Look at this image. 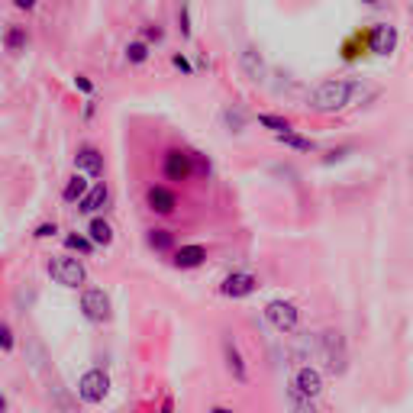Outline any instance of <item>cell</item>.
Here are the masks:
<instances>
[{
    "mask_svg": "<svg viewBox=\"0 0 413 413\" xmlns=\"http://www.w3.org/2000/svg\"><path fill=\"white\" fill-rule=\"evenodd\" d=\"M146 58H149V46L142 42V39H136V42L126 46V61H130V65H142Z\"/></svg>",
    "mask_w": 413,
    "mask_h": 413,
    "instance_id": "cb8c5ba5",
    "label": "cell"
},
{
    "mask_svg": "<svg viewBox=\"0 0 413 413\" xmlns=\"http://www.w3.org/2000/svg\"><path fill=\"white\" fill-rule=\"evenodd\" d=\"M146 204H149V210H152V214L168 216V214H175L178 194L171 191V187H165V184H152V187L146 191Z\"/></svg>",
    "mask_w": 413,
    "mask_h": 413,
    "instance_id": "30bf717a",
    "label": "cell"
},
{
    "mask_svg": "<svg viewBox=\"0 0 413 413\" xmlns=\"http://www.w3.org/2000/svg\"><path fill=\"white\" fill-rule=\"evenodd\" d=\"M223 359H226V371H230V375L236 378L239 384L249 381V368H245V359H242V352H239V345L233 343L230 336H223Z\"/></svg>",
    "mask_w": 413,
    "mask_h": 413,
    "instance_id": "7c38bea8",
    "label": "cell"
},
{
    "mask_svg": "<svg viewBox=\"0 0 413 413\" xmlns=\"http://www.w3.org/2000/svg\"><path fill=\"white\" fill-rule=\"evenodd\" d=\"M0 349H4V352H13V349H16L13 329H10L7 323H0Z\"/></svg>",
    "mask_w": 413,
    "mask_h": 413,
    "instance_id": "4316f807",
    "label": "cell"
},
{
    "mask_svg": "<svg viewBox=\"0 0 413 413\" xmlns=\"http://www.w3.org/2000/svg\"><path fill=\"white\" fill-rule=\"evenodd\" d=\"M281 146L294 149V152H316V142L307 136H297V132H284V136H275Z\"/></svg>",
    "mask_w": 413,
    "mask_h": 413,
    "instance_id": "d6986e66",
    "label": "cell"
},
{
    "mask_svg": "<svg viewBox=\"0 0 413 413\" xmlns=\"http://www.w3.org/2000/svg\"><path fill=\"white\" fill-rule=\"evenodd\" d=\"M13 7L16 10H36V4H32V0H16Z\"/></svg>",
    "mask_w": 413,
    "mask_h": 413,
    "instance_id": "e575fe53",
    "label": "cell"
},
{
    "mask_svg": "<svg viewBox=\"0 0 413 413\" xmlns=\"http://www.w3.org/2000/svg\"><path fill=\"white\" fill-rule=\"evenodd\" d=\"M316 349H320V359L326 362V371L329 375H345V368H349V349H345V336L339 329H326L320 333L316 339Z\"/></svg>",
    "mask_w": 413,
    "mask_h": 413,
    "instance_id": "7a4b0ae2",
    "label": "cell"
},
{
    "mask_svg": "<svg viewBox=\"0 0 413 413\" xmlns=\"http://www.w3.org/2000/svg\"><path fill=\"white\" fill-rule=\"evenodd\" d=\"M161 175L168 178V181H187L194 175V152L168 149L165 159H161Z\"/></svg>",
    "mask_w": 413,
    "mask_h": 413,
    "instance_id": "8992f818",
    "label": "cell"
},
{
    "mask_svg": "<svg viewBox=\"0 0 413 413\" xmlns=\"http://www.w3.org/2000/svg\"><path fill=\"white\" fill-rule=\"evenodd\" d=\"M255 288H259V278H255V275H249V271H233V275L223 278L220 294H223V297L239 300V297H249Z\"/></svg>",
    "mask_w": 413,
    "mask_h": 413,
    "instance_id": "9c48e42d",
    "label": "cell"
},
{
    "mask_svg": "<svg viewBox=\"0 0 413 413\" xmlns=\"http://www.w3.org/2000/svg\"><path fill=\"white\" fill-rule=\"evenodd\" d=\"M55 233H58V226H55V223H39L32 236H36V239H49V236H55Z\"/></svg>",
    "mask_w": 413,
    "mask_h": 413,
    "instance_id": "4dcf8cb0",
    "label": "cell"
},
{
    "mask_svg": "<svg viewBox=\"0 0 413 413\" xmlns=\"http://www.w3.org/2000/svg\"><path fill=\"white\" fill-rule=\"evenodd\" d=\"M46 271L55 284H61V288H81V284L87 281V271H85V265H81V259H71V255H55V259H49Z\"/></svg>",
    "mask_w": 413,
    "mask_h": 413,
    "instance_id": "3957f363",
    "label": "cell"
},
{
    "mask_svg": "<svg viewBox=\"0 0 413 413\" xmlns=\"http://www.w3.org/2000/svg\"><path fill=\"white\" fill-rule=\"evenodd\" d=\"M239 65H242L249 81H265V58L259 55L255 46H245L242 52H239Z\"/></svg>",
    "mask_w": 413,
    "mask_h": 413,
    "instance_id": "5bb4252c",
    "label": "cell"
},
{
    "mask_svg": "<svg viewBox=\"0 0 413 413\" xmlns=\"http://www.w3.org/2000/svg\"><path fill=\"white\" fill-rule=\"evenodd\" d=\"M210 413H233L230 407H210Z\"/></svg>",
    "mask_w": 413,
    "mask_h": 413,
    "instance_id": "d590c367",
    "label": "cell"
},
{
    "mask_svg": "<svg viewBox=\"0 0 413 413\" xmlns=\"http://www.w3.org/2000/svg\"><path fill=\"white\" fill-rule=\"evenodd\" d=\"M359 91H362L359 81H345V78L320 81L314 87V94H310V110H316V113H336V110L349 107Z\"/></svg>",
    "mask_w": 413,
    "mask_h": 413,
    "instance_id": "6da1fadb",
    "label": "cell"
},
{
    "mask_svg": "<svg viewBox=\"0 0 413 413\" xmlns=\"http://www.w3.org/2000/svg\"><path fill=\"white\" fill-rule=\"evenodd\" d=\"M142 36H146V39H142L146 46H149V42H161V39H165V30H161L159 23H149V26H142Z\"/></svg>",
    "mask_w": 413,
    "mask_h": 413,
    "instance_id": "83f0119b",
    "label": "cell"
},
{
    "mask_svg": "<svg viewBox=\"0 0 413 413\" xmlns=\"http://www.w3.org/2000/svg\"><path fill=\"white\" fill-rule=\"evenodd\" d=\"M0 413H7V397L0 394Z\"/></svg>",
    "mask_w": 413,
    "mask_h": 413,
    "instance_id": "8d00e7d4",
    "label": "cell"
},
{
    "mask_svg": "<svg viewBox=\"0 0 413 413\" xmlns=\"http://www.w3.org/2000/svg\"><path fill=\"white\" fill-rule=\"evenodd\" d=\"M30 352H32V368L42 371V368H46V349H42L39 343H30Z\"/></svg>",
    "mask_w": 413,
    "mask_h": 413,
    "instance_id": "f546056e",
    "label": "cell"
},
{
    "mask_svg": "<svg viewBox=\"0 0 413 413\" xmlns=\"http://www.w3.org/2000/svg\"><path fill=\"white\" fill-rule=\"evenodd\" d=\"M171 261H175V268H181V271H191V268H200L207 261V249L204 245H181Z\"/></svg>",
    "mask_w": 413,
    "mask_h": 413,
    "instance_id": "9a60e30c",
    "label": "cell"
},
{
    "mask_svg": "<svg viewBox=\"0 0 413 413\" xmlns=\"http://www.w3.org/2000/svg\"><path fill=\"white\" fill-rule=\"evenodd\" d=\"M87 191H91L87 178H85V175H75V178H68V184H65V191H61V200H65V204H81Z\"/></svg>",
    "mask_w": 413,
    "mask_h": 413,
    "instance_id": "ac0fdd59",
    "label": "cell"
},
{
    "mask_svg": "<svg viewBox=\"0 0 413 413\" xmlns=\"http://www.w3.org/2000/svg\"><path fill=\"white\" fill-rule=\"evenodd\" d=\"M171 65H175L178 71H184V75H194V68H191V61L184 58V55H171Z\"/></svg>",
    "mask_w": 413,
    "mask_h": 413,
    "instance_id": "1f68e13d",
    "label": "cell"
},
{
    "mask_svg": "<svg viewBox=\"0 0 413 413\" xmlns=\"http://www.w3.org/2000/svg\"><path fill=\"white\" fill-rule=\"evenodd\" d=\"M81 314L91 323H107L110 320V297L100 288H91V291L81 294Z\"/></svg>",
    "mask_w": 413,
    "mask_h": 413,
    "instance_id": "ba28073f",
    "label": "cell"
},
{
    "mask_svg": "<svg viewBox=\"0 0 413 413\" xmlns=\"http://www.w3.org/2000/svg\"><path fill=\"white\" fill-rule=\"evenodd\" d=\"M75 87H78V91H85V94H91V91H94V85L87 81L85 75H78V78H75Z\"/></svg>",
    "mask_w": 413,
    "mask_h": 413,
    "instance_id": "d6a6232c",
    "label": "cell"
},
{
    "mask_svg": "<svg viewBox=\"0 0 413 413\" xmlns=\"http://www.w3.org/2000/svg\"><path fill=\"white\" fill-rule=\"evenodd\" d=\"M75 168L85 178H104V155L94 146H81L75 155Z\"/></svg>",
    "mask_w": 413,
    "mask_h": 413,
    "instance_id": "8fae6325",
    "label": "cell"
},
{
    "mask_svg": "<svg viewBox=\"0 0 413 413\" xmlns=\"http://www.w3.org/2000/svg\"><path fill=\"white\" fill-rule=\"evenodd\" d=\"M146 242H149V249H155V252H171L175 236H171L168 230H149L146 233Z\"/></svg>",
    "mask_w": 413,
    "mask_h": 413,
    "instance_id": "44dd1931",
    "label": "cell"
},
{
    "mask_svg": "<svg viewBox=\"0 0 413 413\" xmlns=\"http://www.w3.org/2000/svg\"><path fill=\"white\" fill-rule=\"evenodd\" d=\"M178 30H181L184 39L191 36V7H181V10H178Z\"/></svg>",
    "mask_w": 413,
    "mask_h": 413,
    "instance_id": "f1b7e54d",
    "label": "cell"
},
{
    "mask_svg": "<svg viewBox=\"0 0 413 413\" xmlns=\"http://www.w3.org/2000/svg\"><path fill=\"white\" fill-rule=\"evenodd\" d=\"M65 245L71 252H81V255H91L94 252V242L87 236H65Z\"/></svg>",
    "mask_w": 413,
    "mask_h": 413,
    "instance_id": "484cf974",
    "label": "cell"
},
{
    "mask_svg": "<svg viewBox=\"0 0 413 413\" xmlns=\"http://www.w3.org/2000/svg\"><path fill=\"white\" fill-rule=\"evenodd\" d=\"M265 320L271 323L278 333H291V329H297V323H300V310H297V304H291V300H271V304L265 307Z\"/></svg>",
    "mask_w": 413,
    "mask_h": 413,
    "instance_id": "5b68a950",
    "label": "cell"
},
{
    "mask_svg": "<svg viewBox=\"0 0 413 413\" xmlns=\"http://www.w3.org/2000/svg\"><path fill=\"white\" fill-rule=\"evenodd\" d=\"M259 126L271 130L275 136H284V132H291V120H288V116H278V113H259Z\"/></svg>",
    "mask_w": 413,
    "mask_h": 413,
    "instance_id": "ffe728a7",
    "label": "cell"
},
{
    "mask_svg": "<svg viewBox=\"0 0 413 413\" xmlns=\"http://www.w3.org/2000/svg\"><path fill=\"white\" fill-rule=\"evenodd\" d=\"M245 120H249V116H245L242 107H226V110H223V126H226L230 132H242L245 130Z\"/></svg>",
    "mask_w": 413,
    "mask_h": 413,
    "instance_id": "603a6c76",
    "label": "cell"
},
{
    "mask_svg": "<svg viewBox=\"0 0 413 413\" xmlns=\"http://www.w3.org/2000/svg\"><path fill=\"white\" fill-rule=\"evenodd\" d=\"M368 42H371V52L390 55L394 46H397V30H394L390 23H378V26H371V32H368Z\"/></svg>",
    "mask_w": 413,
    "mask_h": 413,
    "instance_id": "4fadbf2b",
    "label": "cell"
},
{
    "mask_svg": "<svg viewBox=\"0 0 413 413\" xmlns=\"http://www.w3.org/2000/svg\"><path fill=\"white\" fill-rule=\"evenodd\" d=\"M87 239L94 242V249H107V245H113V226H110L107 220H100V216H94L91 223H87Z\"/></svg>",
    "mask_w": 413,
    "mask_h": 413,
    "instance_id": "2e32d148",
    "label": "cell"
},
{
    "mask_svg": "<svg viewBox=\"0 0 413 413\" xmlns=\"http://www.w3.org/2000/svg\"><path fill=\"white\" fill-rule=\"evenodd\" d=\"M288 404H291V413H316L314 400L300 397V394H294V390H288Z\"/></svg>",
    "mask_w": 413,
    "mask_h": 413,
    "instance_id": "d4e9b609",
    "label": "cell"
},
{
    "mask_svg": "<svg viewBox=\"0 0 413 413\" xmlns=\"http://www.w3.org/2000/svg\"><path fill=\"white\" fill-rule=\"evenodd\" d=\"M26 42H30V36H26L23 26H10V30L4 32V46H7V52H23Z\"/></svg>",
    "mask_w": 413,
    "mask_h": 413,
    "instance_id": "7402d4cb",
    "label": "cell"
},
{
    "mask_svg": "<svg viewBox=\"0 0 413 413\" xmlns=\"http://www.w3.org/2000/svg\"><path fill=\"white\" fill-rule=\"evenodd\" d=\"M159 413H175V400L165 397V400H161V410H159Z\"/></svg>",
    "mask_w": 413,
    "mask_h": 413,
    "instance_id": "836d02e7",
    "label": "cell"
},
{
    "mask_svg": "<svg viewBox=\"0 0 413 413\" xmlns=\"http://www.w3.org/2000/svg\"><path fill=\"white\" fill-rule=\"evenodd\" d=\"M110 394V378L107 371H100V368H91L85 375L78 378V397L85 400V404H104Z\"/></svg>",
    "mask_w": 413,
    "mask_h": 413,
    "instance_id": "277c9868",
    "label": "cell"
},
{
    "mask_svg": "<svg viewBox=\"0 0 413 413\" xmlns=\"http://www.w3.org/2000/svg\"><path fill=\"white\" fill-rule=\"evenodd\" d=\"M410 16H413V7H410Z\"/></svg>",
    "mask_w": 413,
    "mask_h": 413,
    "instance_id": "74e56055",
    "label": "cell"
},
{
    "mask_svg": "<svg viewBox=\"0 0 413 413\" xmlns=\"http://www.w3.org/2000/svg\"><path fill=\"white\" fill-rule=\"evenodd\" d=\"M107 200H110L107 184H94L91 191L85 194V200L78 204V210H81V214H97L100 207H107Z\"/></svg>",
    "mask_w": 413,
    "mask_h": 413,
    "instance_id": "e0dca14e",
    "label": "cell"
},
{
    "mask_svg": "<svg viewBox=\"0 0 413 413\" xmlns=\"http://www.w3.org/2000/svg\"><path fill=\"white\" fill-rule=\"evenodd\" d=\"M288 390H294V394H300V397H307V400H314V397H320V394H323V375L316 371V368L304 365V368H297V371H294L291 388H288Z\"/></svg>",
    "mask_w": 413,
    "mask_h": 413,
    "instance_id": "52a82bcc",
    "label": "cell"
}]
</instances>
